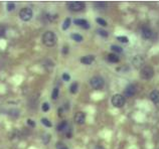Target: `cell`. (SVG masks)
<instances>
[{"label":"cell","instance_id":"17","mask_svg":"<svg viewBox=\"0 0 159 149\" xmlns=\"http://www.w3.org/2000/svg\"><path fill=\"white\" fill-rule=\"evenodd\" d=\"M71 23V18H70V17H67V18H66L65 21H63V26H62L63 30H67V29L70 27Z\"/></svg>","mask_w":159,"mask_h":149},{"label":"cell","instance_id":"1","mask_svg":"<svg viewBox=\"0 0 159 149\" xmlns=\"http://www.w3.org/2000/svg\"><path fill=\"white\" fill-rule=\"evenodd\" d=\"M57 35H55V33L54 31L47 30L43 33V35H42V42H43L44 46L47 47L54 46L55 44H57Z\"/></svg>","mask_w":159,"mask_h":149},{"label":"cell","instance_id":"26","mask_svg":"<svg viewBox=\"0 0 159 149\" xmlns=\"http://www.w3.org/2000/svg\"><path fill=\"white\" fill-rule=\"evenodd\" d=\"M111 49H112L113 52H119V54L123 52V49L120 47V46H111Z\"/></svg>","mask_w":159,"mask_h":149},{"label":"cell","instance_id":"8","mask_svg":"<svg viewBox=\"0 0 159 149\" xmlns=\"http://www.w3.org/2000/svg\"><path fill=\"white\" fill-rule=\"evenodd\" d=\"M136 92H137L136 86L133 84H130L125 88V90H124V95H125V97L130 98V97H133V96L136 94Z\"/></svg>","mask_w":159,"mask_h":149},{"label":"cell","instance_id":"27","mask_svg":"<svg viewBox=\"0 0 159 149\" xmlns=\"http://www.w3.org/2000/svg\"><path fill=\"white\" fill-rule=\"evenodd\" d=\"M117 39L119 41H121L122 44H127V42L129 41V39H128V37H127V36H118Z\"/></svg>","mask_w":159,"mask_h":149},{"label":"cell","instance_id":"3","mask_svg":"<svg viewBox=\"0 0 159 149\" xmlns=\"http://www.w3.org/2000/svg\"><path fill=\"white\" fill-rule=\"evenodd\" d=\"M67 6L71 11L79 12L85 9L86 4H85V2H82V1H73V2H68V3H67Z\"/></svg>","mask_w":159,"mask_h":149},{"label":"cell","instance_id":"19","mask_svg":"<svg viewBox=\"0 0 159 149\" xmlns=\"http://www.w3.org/2000/svg\"><path fill=\"white\" fill-rule=\"evenodd\" d=\"M107 3L106 2H96V3L94 4V6L96 7L97 9H105L106 7H107Z\"/></svg>","mask_w":159,"mask_h":149},{"label":"cell","instance_id":"11","mask_svg":"<svg viewBox=\"0 0 159 149\" xmlns=\"http://www.w3.org/2000/svg\"><path fill=\"white\" fill-rule=\"evenodd\" d=\"M74 23L76 25L80 26V27L84 28V29H89L90 28V23L86 19H82V18H78V19L74 20Z\"/></svg>","mask_w":159,"mask_h":149},{"label":"cell","instance_id":"32","mask_svg":"<svg viewBox=\"0 0 159 149\" xmlns=\"http://www.w3.org/2000/svg\"><path fill=\"white\" fill-rule=\"evenodd\" d=\"M27 124L29 125L30 127H32V128H34V127H35V122H34L33 120H31V119H28V120H27Z\"/></svg>","mask_w":159,"mask_h":149},{"label":"cell","instance_id":"9","mask_svg":"<svg viewBox=\"0 0 159 149\" xmlns=\"http://www.w3.org/2000/svg\"><path fill=\"white\" fill-rule=\"evenodd\" d=\"M74 120L77 124L83 125L86 121V114L84 112H77L75 114V117H74Z\"/></svg>","mask_w":159,"mask_h":149},{"label":"cell","instance_id":"31","mask_svg":"<svg viewBox=\"0 0 159 149\" xmlns=\"http://www.w3.org/2000/svg\"><path fill=\"white\" fill-rule=\"evenodd\" d=\"M63 80L65 82H68V81L71 80L70 74H67V73H63Z\"/></svg>","mask_w":159,"mask_h":149},{"label":"cell","instance_id":"28","mask_svg":"<svg viewBox=\"0 0 159 149\" xmlns=\"http://www.w3.org/2000/svg\"><path fill=\"white\" fill-rule=\"evenodd\" d=\"M96 21H97L98 23H99L100 25H102V26H107V25H108V24H107V21L104 20L103 18H97Z\"/></svg>","mask_w":159,"mask_h":149},{"label":"cell","instance_id":"33","mask_svg":"<svg viewBox=\"0 0 159 149\" xmlns=\"http://www.w3.org/2000/svg\"><path fill=\"white\" fill-rule=\"evenodd\" d=\"M68 52V46H65V47H63V54L67 55Z\"/></svg>","mask_w":159,"mask_h":149},{"label":"cell","instance_id":"12","mask_svg":"<svg viewBox=\"0 0 159 149\" xmlns=\"http://www.w3.org/2000/svg\"><path fill=\"white\" fill-rule=\"evenodd\" d=\"M95 60V57L93 55H85V57H82L81 60H80V62L82 63H84V65H91L93 63V62Z\"/></svg>","mask_w":159,"mask_h":149},{"label":"cell","instance_id":"29","mask_svg":"<svg viewBox=\"0 0 159 149\" xmlns=\"http://www.w3.org/2000/svg\"><path fill=\"white\" fill-rule=\"evenodd\" d=\"M49 104L47 103V102H44L43 104H42V106H41V109H42V111L43 112H47L49 110Z\"/></svg>","mask_w":159,"mask_h":149},{"label":"cell","instance_id":"22","mask_svg":"<svg viewBox=\"0 0 159 149\" xmlns=\"http://www.w3.org/2000/svg\"><path fill=\"white\" fill-rule=\"evenodd\" d=\"M55 148L57 149H68V146L63 142H62V141H59V142L55 143Z\"/></svg>","mask_w":159,"mask_h":149},{"label":"cell","instance_id":"18","mask_svg":"<svg viewBox=\"0 0 159 149\" xmlns=\"http://www.w3.org/2000/svg\"><path fill=\"white\" fill-rule=\"evenodd\" d=\"M78 89H79L78 82H74V83L71 84V87H70V92L71 93V94H76L77 91H78Z\"/></svg>","mask_w":159,"mask_h":149},{"label":"cell","instance_id":"5","mask_svg":"<svg viewBox=\"0 0 159 149\" xmlns=\"http://www.w3.org/2000/svg\"><path fill=\"white\" fill-rule=\"evenodd\" d=\"M140 76L144 80H150L154 76V70L151 66H144L140 71Z\"/></svg>","mask_w":159,"mask_h":149},{"label":"cell","instance_id":"14","mask_svg":"<svg viewBox=\"0 0 159 149\" xmlns=\"http://www.w3.org/2000/svg\"><path fill=\"white\" fill-rule=\"evenodd\" d=\"M68 128H70V126H68V122L66 121V120H63V121L60 122V123L59 124V126H57V131H60V132H66Z\"/></svg>","mask_w":159,"mask_h":149},{"label":"cell","instance_id":"23","mask_svg":"<svg viewBox=\"0 0 159 149\" xmlns=\"http://www.w3.org/2000/svg\"><path fill=\"white\" fill-rule=\"evenodd\" d=\"M41 123L43 124L46 127H49V128H50V127L52 126V122H50L47 118H42V119H41Z\"/></svg>","mask_w":159,"mask_h":149},{"label":"cell","instance_id":"7","mask_svg":"<svg viewBox=\"0 0 159 149\" xmlns=\"http://www.w3.org/2000/svg\"><path fill=\"white\" fill-rule=\"evenodd\" d=\"M141 33H142V37L145 39H150L152 38L153 35H154V32L152 31L149 26L147 25H143L141 28Z\"/></svg>","mask_w":159,"mask_h":149},{"label":"cell","instance_id":"34","mask_svg":"<svg viewBox=\"0 0 159 149\" xmlns=\"http://www.w3.org/2000/svg\"><path fill=\"white\" fill-rule=\"evenodd\" d=\"M94 149H105L104 147H102V146H96Z\"/></svg>","mask_w":159,"mask_h":149},{"label":"cell","instance_id":"2","mask_svg":"<svg viewBox=\"0 0 159 149\" xmlns=\"http://www.w3.org/2000/svg\"><path fill=\"white\" fill-rule=\"evenodd\" d=\"M90 85H91V87L93 89L101 90L105 86V81L101 76H94L90 80Z\"/></svg>","mask_w":159,"mask_h":149},{"label":"cell","instance_id":"25","mask_svg":"<svg viewBox=\"0 0 159 149\" xmlns=\"http://www.w3.org/2000/svg\"><path fill=\"white\" fill-rule=\"evenodd\" d=\"M50 138H52V136H50V134H44V135H43V138H42V141H43L44 144H47V143H49Z\"/></svg>","mask_w":159,"mask_h":149},{"label":"cell","instance_id":"13","mask_svg":"<svg viewBox=\"0 0 159 149\" xmlns=\"http://www.w3.org/2000/svg\"><path fill=\"white\" fill-rule=\"evenodd\" d=\"M149 97H150V100L154 104L159 103V91H157V90H154V91L151 92Z\"/></svg>","mask_w":159,"mask_h":149},{"label":"cell","instance_id":"24","mask_svg":"<svg viewBox=\"0 0 159 149\" xmlns=\"http://www.w3.org/2000/svg\"><path fill=\"white\" fill-rule=\"evenodd\" d=\"M97 32L100 34L101 36H103V37H107L108 35H109V33H108V31H106V30H104V29H98L97 30Z\"/></svg>","mask_w":159,"mask_h":149},{"label":"cell","instance_id":"30","mask_svg":"<svg viewBox=\"0 0 159 149\" xmlns=\"http://www.w3.org/2000/svg\"><path fill=\"white\" fill-rule=\"evenodd\" d=\"M6 33V27L3 25H0V37H3Z\"/></svg>","mask_w":159,"mask_h":149},{"label":"cell","instance_id":"21","mask_svg":"<svg viewBox=\"0 0 159 149\" xmlns=\"http://www.w3.org/2000/svg\"><path fill=\"white\" fill-rule=\"evenodd\" d=\"M15 7H16V5H15V3H13V2H8V3L6 4V10L9 12L13 11V10L15 9Z\"/></svg>","mask_w":159,"mask_h":149},{"label":"cell","instance_id":"15","mask_svg":"<svg viewBox=\"0 0 159 149\" xmlns=\"http://www.w3.org/2000/svg\"><path fill=\"white\" fill-rule=\"evenodd\" d=\"M107 60H109L110 63H118L119 60H120V58H119V57H118L117 55H115V54H109V55H108V57H107Z\"/></svg>","mask_w":159,"mask_h":149},{"label":"cell","instance_id":"16","mask_svg":"<svg viewBox=\"0 0 159 149\" xmlns=\"http://www.w3.org/2000/svg\"><path fill=\"white\" fill-rule=\"evenodd\" d=\"M71 38L74 39V41H77V42H81V41H83L84 37L82 36L80 33H73V34H71Z\"/></svg>","mask_w":159,"mask_h":149},{"label":"cell","instance_id":"4","mask_svg":"<svg viewBox=\"0 0 159 149\" xmlns=\"http://www.w3.org/2000/svg\"><path fill=\"white\" fill-rule=\"evenodd\" d=\"M111 102H112V105L114 107L116 108H122L124 105H125V102H126V99L125 97H124L123 95L121 94H115L112 97V100H111Z\"/></svg>","mask_w":159,"mask_h":149},{"label":"cell","instance_id":"10","mask_svg":"<svg viewBox=\"0 0 159 149\" xmlns=\"http://www.w3.org/2000/svg\"><path fill=\"white\" fill-rule=\"evenodd\" d=\"M132 63H133V65L135 68L139 69V68H143L144 66V58H143L142 55H135L133 60H132Z\"/></svg>","mask_w":159,"mask_h":149},{"label":"cell","instance_id":"20","mask_svg":"<svg viewBox=\"0 0 159 149\" xmlns=\"http://www.w3.org/2000/svg\"><path fill=\"white\" fill-rule=\"evenodd\" d=\"M59 94H60V90L59 88H54L52 90V100H57L59 98Z\"/></svg>","mask_w":159,"mask_h":149},{"label":"cell","instance_id":"6","mask_svg":"<svg viewBox=\"0 0 159 149\" xmlns=\"http://www.w3.org/2000/svg\"><path fill=\"white\" fill-rule=\"evenodd\" d=\"M33 16V12L32 9L29 7H24L19 11V17L21 20L23 21H29Z\"/></svg>","mask_w":159,"mask_h":149}]
</instances>
